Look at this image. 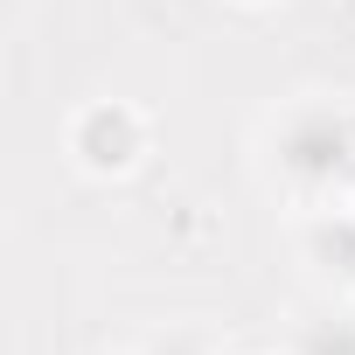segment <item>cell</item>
Masks as SVG:
<instances>
[{"instance_id":"obj_1","label":"cell","mask_w":355,"mask_h":355,"mask_svg":"<svg viewBox=\"0 0 355 355\" xmlns=\"http://www.w3.org/2000/svg\"><path fill=\"white\" fill-rule=\"evenodd\" d=\"M265 167L300 209H327L355 196V105L348 98H293L265 125Z\"/></svg>"},{"instance_id":"obj_2","label":"cell","mask_w":355,"mask_h":355,"mask_svg":"<svg viewBox=\"0 0 355 355\" xmlns=\"http://www.w3.org/2000/svg\"><path fill=\"white\" fill-rule=\"evenodd\" d=\"M63 146L84 174H98V182H112V174H132L139 153H146V112L125 105V98H91L70 112L63 125Z\"/></svg>"},{"instance_id":"obj_3","label":"cell","mask_w":355,"mask_h":355,"mask_svg":"<svg viewBox=\"0 0 355 355\" xmlns=\"http://www.w3.org/2000/svg\"><path fill=\"white\" fill-rule=\"evenodd\" d=\"M300 258L313 265L320 286L355 293V209H348V202L306 209V216H300Z\"/></svg>"},{"instance_id":"obj_4","label":"cell","mask_w":355,"mask_h":355,"mask_svg":"<svg viewBox=\"0 0 355 355\" xmlns=\"http://www.w3.org/2000/svg\"><path fill=\"white\" fill-rule=\"evenodd\" d=\"M293 355H355V313H320L300 327Z\"/></svg>"},{"instance_id":"obj_5","label":"cell","mask_w":355,"mask_h":355,"mask_svg":"<svg viewBox=\"0 0 355 355\" xmlns=\"http://www.w3.org/2000/svg\"><path fill=\"white\" fill-rule=\"evenodd\" d=\"M237 8H265V0H237Z\"/></svg>"},{"instance_id":"obj_6","label":"cell","mask_w":355,"mask_h":355,"mask_svg":"<svg viewBox=\"0 0 355 355\" xmlns=\"http://www.w3.org/2000/svg\"><path fill=\"white\" fill-rule=\"evenodd\" d=\"M348 209H355V196H348Z\"/></svg>"},{"instance_id":"obj_7","label":"cell","mask_w":355,"mask_h":355,"mask_svg":"<svg viewBox=\"0 0 355 355\" xmlns=\"http://www.w3.org/2000/svg\"><path fill=\"white\" fill-rule=\"evenodd\" d=\"M286 355H293V348H286Z\"/></svg>"}]
</instances>
